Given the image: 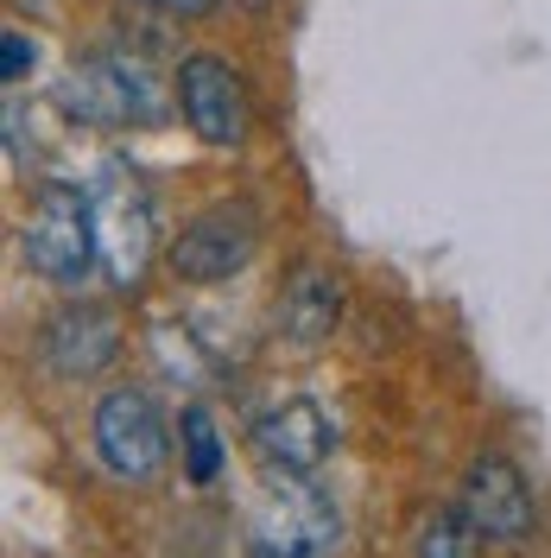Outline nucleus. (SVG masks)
Returning <instances> with one entry per match:
<instances>
[{"instance_id":"nucleus-8","label":"nucleus","mask_w":551,"mask_h":558,"mask_svg":"<svg viewBox=\"0 0 551 558\" xmlns=\"http://www.w3.org/2000/svg\"><path fill=\"white\" fill-rule=\"evenodd\" d=\"M114 349H121V317L108 312V305H64V312L45 317V330H38L45 368L64 375V381L102 375L108 362H114Z\"/></svg>"},{"instance_id":"nucleus-15","label":"nucleus","mask_w":551,"mask_h":558,"mask_svg":"<svg viewBox=\"0 0 551 558\" xmlns=\"http://www.w3.org/2000/svg\"><path fill=\"white\" fill-rule=\"evenodd\" d=\"M139 7H152V13H172V20H204L216 0H139Z\"/></svg>"},{"instance_id":"nucleus-5","label":"nucleus","mask_w":551,"mask_h":558,"mask_svg":"<svg viewBox=\"0 0 551 558\" xmlns=\"http://www.w3.org/2000/svg\"><path fill=\"white\" fill-rule=\"evenodd\" d=\"M177 108H184V128L204 140V146H242L247 121H254V102H247L242 70L216 51H191L184 64L172 70Z\"/></svg>"},{"instance_id":"nucleus-1","label":"nucleus","mask_w":551,"mask_h":558,"mask_svg":"<svg viewBox=\"0 0 551 558\" xmlns=\"http://www.w3.org/2000/svg\"><path fill=\"white\" fill-rule=\"evenodd\" d=\"M20 247H26V267H33L38 279H51V286H83L89 267H102L89 191H76V184H45L33 216H26V229H20Z\"/></svg>"},{"instance_id":"nucleus-13","label":"nucleus","mask_w":551,"mask_h":558,"mask_svg":"<svg viewBox=\"0 0 551 558\" xmlns=\"http://www.w3.org/2000/svg\"><path fill=\"white\" fill-rule=\"evenodd\" d=\"M177 445H184V476H191L197 488L222 476V438H216L209 407H184V418H177Z\"/></svg>"},{"instance_id":"nucleus-2","label":"nucleus","mask_w":551,"mask_h":558,"mask_svg":"<svg viewBox=\"0 0 551 558\" xmlns=\"http://www.w3.org/2000/svg\"><path fill=\"white\" fill-rule=\"evenodd\" d=\"M89 209H96V247H102V274L134 292L152 254H159V222H152V197L127 166H102V178L89 184Z\"/></svg>"},{"instance_id":"nucleus-11","label":"nucleus","mask_w":551,"mask_h":558,"mask_svg":"<svg viewBox=\"0 0 551 558\" xmlns=\"http://www.w3.org/2000/svg\"><path fill=\"white\" fill-rule=\"evenodd\" d=\"M336 317H343V286H336V274H323V267L305 260L298 274L285 279V292H279V330L292 343H323L336 330Z\"/></svg>"},{"instance_id":"nucleus-9","label":"nucleus","mask_w":551,"mask_h":558,"mask_svg":"<svg viewBox=\"0 0 551 558\" xmlns=\"http://www.w3.org/2000/svg\"><path fill=\"white\" fill-rule=\"evenodd\" d=\"M260 457L267 470H292V476H317L323 457L336 451V432H330V413L317 400H285L260 418Z\"/></svg>"},{"instance_id":"nucleus-12","label":"nucleus","mask_w":551,"mask_h":558,"mask_svg":"<svg viewBox=\"0 0 551 558\" xmlns=\"http://www.w3.org/2000/svg\"><path fill=\"white\" fill-rule=\"evenodd\" d=\"M482 553V533L469 526L463 508H431L418 521V539H413V558H476Z\"/></svg>"},{"instance_id":"nucleus-7","label":"nucleus","mask_w":551,"mask_h":558,"mask_svg":"<svg viewBox=\"0 0 551 558\" xmlns=\"http://www.w3.org/2000/svg\"><path fill=\"white\" fill-rule=\"evenodd\" d=\"M469 526L494 539V546H519L526 533H532V488L519 476L514 457L501 451H482L469 470H463V501H456Z\"/></svg>"},{"instance_id":"nucleus-6","label":"nucleus","mask_w":551,"mask_h":558,"mask_svg":"<svg viewBox=\"0 0 551 558\" xmlns=\"http://www.w3.org/2000/svg\"><path fill=\"white\" fill-rule=\"evenodd\" d=\"M254 247H260V216L254 204H216L204 209L197 222H184L172 242V274L191 279V286H216V279H235L254 260Z\"/></svg>"},{"instance_id":"nucleus-16","label":"nucleus","mask_w":551,"mask_h":558,"mask_svg":"<svg viewBox=\"0 0 551 558\" xmlns=\"http://www.w3.org/2000/svg\"><path fill=\"white\" fill-rule=\"evenodd\" d=\"M247 558H279V553H260V546H254V553H247Z\"/></svg>"},{"instance_id":"nucleus-3","label":"nucleus","mask_w":551,"mask_h":558,"mask_svg":"<svg viewBox=\"0 0 551 558\" xmlns=\"http://www.w3.org/2000/svg\"><path fill=\"white\" fill-rule=\"evenodd\" d=\"M96 457L121 483H152L172 463V432L146 387H114L96 400Z\"/></svg>"},{"instance_id":"nucleus-4","label":"nucleus","mask_w":551,"mask_h":558,"mask_svg":"<svg viewBox=\"0 0 551 558\" xmlns=\"http://www.w3.org/2000/svg\"><path fill=\"white\" fill-rule=\"evenodd\" d=\"M336 508L330 495L310 483V476H292V470H273L267 483V501L254 514V546L279 558H330L336 553Z\"/></svg>"},{"instance_id":"nucleus-10","label":"nucleus","mask_w":551,"mask_h":558,"mask_svg":"<svg viewBox=\"0 0 551 558\" xmlns=\"http://www.w3.org/2000/svg\"><path fill=\"white\" fill-rule=\"evenodd\" d=\"M58 102H64V114H76L83 128H134L127 83H121V70H114L108 51H89V58H76V64L64 70Z\"/></svg>"},{"instance_id":"nucleus-14","label":"nucleus","mask_w":551,"mask_h":558,"mask_svg":"<svg viewBox=\"0 0 551 558\" xmlns=\"http://www.w3.org/2000/svg\"><path fill=\"white\" fill-rule=\"evenodd\" d=\"M0 64H7V89L26 83V70H33V38L20 33V26H7V38H0Z\"/></svg>"}]
</instances>
